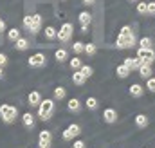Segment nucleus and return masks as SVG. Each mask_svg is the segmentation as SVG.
Returning a JSON list of instances; mask_svg holds the SVG:
<instances>
[{
    "instance_id": "nucleus-29",
    "label": "nucleus",
    "mask_w": 155,
    "mask_h": 148,
    "mask_svg": "<svg viewBox=\"0 0 155 148\" xmlns=\"http://www.w3.org/2000/svg\"><path fill=\"white\" fill-rule=\"evenodd\" d=\"M139 45H141V47H144V49H150V47H152V38H148V36L141 38Z\"/></svg>"
},
{
    "instance_id": "nucleus-26",
    "label": "nucleus",
    "mask_w": 155,
    "mask_h": 148,
    "mask_svg": "<svg viewBox=\"0 0 155 148\" xmlns=\"http://www.w3.org/2000/svg\"><path fill=\"white\" fill-rule=\"evenodd\" d=\"M79 71H81V74H83L85 78H90V76H92V72H94L90 65H81V67H79Z\"/></svg>"
},
{
    "instance_id": "nucleus-9",
    "label": "nucleus",
    "mask_w": 155,
    "mask_h": 148,
    "mask_svg": "<svg viewBox=\"0 0 155 148\" xmlns=\"http://www.w3.org/2000/svg\"><path fill=\"white\" fill-rule=\"evenodd\" d=\"M137 71H139V74H141V78H144V79H148V78L152 76V67H150V63H146V62H143L141 67H139Z\"/></svg>"
},
{
    "instance_id": "nucleus-41",
    "label": "nucleus",
    "mask_w": 155,
    "mask_h": 148,
    "mask_svg": "<svg viewBox=\"0 0 155 148\" xmlns=\"http://www.w3.org/2000/svg\"><path fill=\"white\" fill-rule=\"evenodd\" d=\"M4 29H5V22L0 18V31H4Z\"/></svg>"
},
{
    "instance_id": "nucleus-4",
    "label": "nucleus",
    "mask_w": 155,
    "mask_h": 148,
    "mask_svg": "<svg viewBox=\"0 0 155 148\" xmlns=\"http://www.w3.org/2000/svg\"><path fill=\"white\" fill-rule=\"evenodd\" d=\"M134 45H135V35L134 33L130 36H117V42H116L117 49H130Z\"/></svg>"
},
{
    "instance_id": "nucleus-24",
    "label": "nucleus",
    "mask_w": 155,
    "mask_h": 148,
    "mask_svg": "<svg viewBox=\"0 0 155 148\" xmlns=\"http://www.w3.org/2000/svg\"><path fill=\"white\" fill-rule=\"evenodd\" d=\"M7 38L11 40V42H16L18 38H20V29H9V33H7Z\"/></svg>"
},
{
    "instance_id": "nucleus-22",
    "label": "nucleus",
    "mask_w": 155,
    "mask_h": 148,
    "mask_svg": "<svg viewBox=\"0 0 155 148\" xmlns=\"http://www.w3.org/2000/svg\"><path fill=\"white\" fill-rule=\"evenodd\" d=\"M96 51H97V47H96L94 43H85V47H83V52L88 54V56H94Z\"/></svg>"
},
{
    "instance_id": "nucleus-28",
    "label": "nucleus",
    "mask_w": 155,
    "mask_h": 148,
    "mask_svg": "<svg viewBox=\"0 0 155 148\" xmlns=\"http://www.w3.org/2000/svg\"><path fill=\"white\" fill-rule=\"evenodd\" d=\"M81 65H83V63H81V60H79L78 56H74V58L71 60V69H72V71H78Z\"/></svg>"
},
{
    "instance_id": "nucleus-16",
    "label": "nucleus",
    "mask_w": 155,
    "mask_h": 148,
    "mask_svg": "<svg viewBox=\"0 0 155 148\" xmlns=\"http://www.w3.org/2000/svg\"><path fill=\"white\" fill-rule=\"evenodd\" d=\"M79 22H81V25H88L92 22V15L88 11H81L79 13Z\"/></svg>"
},
{
    "instance_id": "nucleus-8",
    "label": "nucleus",
    "mask_w": 155,
    "mask_h": 148,
    "mask_svg": "<svg viewBox=\"0 0 155 148\" xmlns=\"http://www.w3.org/2000/svg\"><path fill=\"white\" fill-rule=\"evenodd\" d=\"M141 63H143V60H139L137 56H135V58H124V62H123V65H126L130 71L139 69V67H141Z\"/></svg>"
},
{
    "instance_id": "nucleus-23",
    "label": "nucleus",
    "mask_w": 155,
    "mask_h": 148,
    "mask_svg": "<svg viewBox=\"0 0 155 148\" xmlns=\"http://www.w3.org/2000/svg\"><path fill=\"white\" fill-rule=\"evenodd\" d=\"M85 105H87V109H88V110H96V109L99 107V103H97V99H96V98H87Z\"/></svg>"
},
{
    "instance_id": "nucleus-31",
    "label": "nucleus",
    "mask_w": 155,
    "mask_h": 148,
    "mask_svg": "<svg viewBox=\"0 0 155 148\" xmlns=\"http://www.w3.org/2000/svg\"><path fill=\"white\" fill-rule=\"evenodd\" d=\"M137 13H139V15H146V13H148L146 2H139V4H137Z\"/></svg>"
},
{
    "instance_id": "nucleus-25",
    "label": "nucleus",
    "mask_w": 155,
    "mask_h": 148,
    "mask_svg": "<svg viewBox=\"0 0 155 148\" xmlns=\"http://www.w3.org/2000/svg\"><path fill=\"white\" fill-rule=\"evenodd\" d=\"M58 35V31L52 27V25H49V27H45V38H49V40H52V38H56Z\"/></svg>"
},
{
    "instance_id": "nucleus-42",
    "label": "nucleus",
    "mask_w": 155,
    "mask_h": 148,
    "mask_svg": "<svg viewBox=\"0 0 155 148\" xmlns=\"http://www.w3.org/2000/svg\"><path fill=\"white\" fill-rule=\"evenodd\" d=\"M88 31V25H81V33H87Z\"/></svg>"
},
{
    "instance_id": "nucleus-30",
    "label": "nucleus",
    "mask_w": 155,
    "mask_h": 148,
    "mask_svg": "<svg viewBox=\"0 0 155 148\" xmlns=\"http://www.w3.org/2000/svg\"><path fill=\"white\" fill-rule=\"evenodd\" d=\"M40 139H41V141H51V139H52V134H51L49 130H41V132H40Z\"/></svg>"
},
{
    "instance_id": "nucleus-5",
    "label": "nucleus",
    "mask_w": 155,
    "mask_h": 148,
    "mask_svg": "<svg viewBox=\"0 0 155 148\" xmlns=\"http://www.w3.org/2000/svg\"><path fill=\"white\" fill-rule=\"evenodd\" d=\"M137 58L139 60H143V62H146V63H152L155 60V51L150 47V49H144V47H139L137 49Z\"/></svg>"
},
{
    "instance_id": "nucleus-2",
    "label": "nucleus",
    "mask_w": 155,
    "mask_h": 148,
    "mask_svg": "<svg viewBox=\"0 0 155 148\" xmlns=\"http://www.w3.org/2000/svg\"><path fill=\"white\" fill-rule=\"evenodd\" d=\"M0 116H2V119H4L5 123H13L15 117L18 116V110H16L15 107H11V105H2V107H0Z\"/></svg>"
},
{
    "instance_id": "nucleus-39",
    "label": "nucleus",
    "mask_w": 155,
    "mask_h": 148,
    "mask_svg": "<svg viewBox=\"0 0 155 148\" xmlns=\"http://www.w3.org/2000/svg\"><path fill=\"white\" fill-rule=\"evenodd\" d=\"M72 148H87V146H85V141H76Z\"/></svg>"
},
{
    "instance_id": "nucleus-32",
    "label": "nucleus",
    "mask_w": 155,
    "mask_h": 148,
    "mask_svg": "<svg viewBox=\"0 0 155 148\" xmlns=\"http://www.w3.org/2000/svg\"><path fill=\"white\" fill-rule=\"evenodd\" d=\"M134 31L130 29V25H124V27H121V31H119V36H130Z\"/></svg>"
},
{
    "instance_id": "nucleus-37",
    "label": "nucleus",
    "mask_w": 155,
    "mask_h": 148,
    "mask_svg": "<svg viewBox=\"0 0 155 148\" xmlns=\"http://www.w3.org/2000/svg\"><path fill=\"white\" fill-rule=\"evenodd\" d=\"M38 146L40 148H49V146H51V141H41V139H40V141H38Z\"/></svg>"
},
{
    "instance_id": "nucleus-20",
    "label": "nucleus",
    "mask_w": 155,
    "mask_h": 148,
    "mask_svg": "<svg viewBox=\"0 0 155 148\" xmlns=\"http://www.w3.org/2000/svg\"><path fill=\"white\" fill-rule=\"evenodd\" d=\"M15 43H16V49H18V51H25V49L29 47V40H27V38H18Z\"/></svg>"
},
{
    "instance_id": "nucleus-40",
    "label": "nucleus",
    "mask_w": 155,
    "mask_h": 148,
    "mask_svg": "<svg viewBox=\"0 0 155 148\" xmlns=\"http://www.w3.org/2000/svg\"><path fill=\"white\" fill-rule=\"evenodd\" d=\"M94 2H96V0H83L85 5H94Z\"/></svg>"
},
{
    "instance_id": "nucleus-35",
    "label": "nucleus",
    "mask_w": 155,
    "mask_h": 148,
    "mask_svg": "<svg viewBox=\"0 0 155 148\" xmlns=\"http://www.w3.org/2000/svg\"><path fill=\"white\" fill-rule=\"evenodd\" d=\"M146 89L152 90V92H155V79L153 78H148V81H146Z\"/></svg>"
},
{
    "instance_id": "nucleus-12",
    "label": "nucleus",
    "mask_w": 155,
    "mask_h": 148,
    "mask_svg": "<svg viewBox=\"0 0 155 148\" xmlns=\"http://www.w3.org/2000/svg\"><path fill=\"white\" fill-rule=\"evenodd\" d=\"M40 27H41V16H40V15H33V24H31V29H29V31H31L33 35H36L40 31Z\"/></svg>"
},
{
    "instance_id": "nucleus-13",
    "label": "nucleus",
    "mask_w": 155,
    "mask_h": 148,
    "mask_svg": "<svg viewBox=\"0 0 155 148\" xmlns=\"http://www.w3.org/2000/svg\"><path fill=\"white\" fill-rule=\"evenodd\" d=\"M22 123H24L27 128H33V126H35V116H33L31 112H25V114L22 116Z\"/></svg>"
},
{
    "instance_id": "nucleus-27",
    "label": "nucleus",
    "mask_w": 155,
    "mask_h": 148,
    "mask_svg": "<svg viewBox=\"0 0 155 148\" xmlns=\"http://www.w3.org/2000/svg\"><path fill=\"white\" fill-rule=\"evenodd\" d=\"M54 98L56 99H63L65 98V89L63 87H56L54 89Z\"/></svg>"
},
{
    "instance_id": "nucleus-11",
    "label": "nucleus",
    "mask_w": 155,
    "mask_h": 148,
    "mask_svg": "<svg viewBox=\"0 0 155 148\" xmlns=\"http://www.w3.org/2000/svg\"><path fill=\"white\" fill-rule=\"evenodd\" d=\"M144 94V89H143V85H139V83H134V85H130V96H134V98H141Z\"/></svg>"
},
{
    "instance_id": "nucleus-6",
    "label": "nucleus",
    "mask_w": 155,
    "mask_h": 148,
    "mask_svg": "<svg viewBox=\"0 0 155 148\" xmlns=\"http://www.w3.org/2000/svg\"><path fill=\"white\" fill-rule=\"evenodd\" d=\"M79 134H81L79 125H74V123H72V125H69V128L63 132V136H61V137H63L65 141H71V139H74V137H76V136H79Z\"/></svg>"
},
{
    "instance_id": "nucleus-36",
    "label": "nucleus",
    "mask_w": 155,
    "mask_h": 148,
    "mask_svg": "<svg viewBox=\"0 0 155 148\" xmlns=\"http://www.w3.org/2000/svg\"><path fill=\"white\" fill-rule=\"evenodd\" d=\"M146 9H148V13H150V15H155V2L146 4Z\"/></svg>"
},
{
    "instance_id": "nucleus-1",
    "label": "nucleus",
    "mask_w": 155,
    "mask_h": 148,
    "mask_svg": "<svg viewBox=\"0 0 155 148\" xmlns=\"http://www.w3.org/2000/svg\"><path fill=\"white\" fill-rule=\"evenodd\" d=\"M52 112H54V101H52V99H41V101H40V105H38V117L41 119V121L51 119Z\"/></svg>"
},
{
    "instance_id": "nucleus-33",
    "label": "nucleus",
    "mask_w": 155,
    "mask_h": 148,
    "mask_svg": "<svg viewBox=\"0 0 155 148\" xmlns=\"http://www.w3.org/2000/svg\"><path fill=\"white\" fill-rule=\"evenodd\" d=\"M83 47H85V43H83V42H74L72 51H74V52H83Z\"/></svg>"
},
{
    "instance_id": "nucleus-38",
    "label": "nucleus",
    "mask_w": 155,
    "mask_h": 148,
    "mask_svg": "<svg viewBox=\"0 0 155 148\" xmlns=\"http://www.w3.org/2000/svg\"><path fill=\"white\" fill-rule=\"evenodd\" d=\"M5 63H7V56H5V54H2V52H0V67H4V65H5Z\"/></svg>"
},
{
    "instance_id": "nucleus-17",
    "label": "nucleus",
    "mask_w": 155,
    "mask_h": 148,
    "mask_svg": "<svg viewBox=\"0 0 155 148\" xmlns=\"http://www.w3.org/2000/svg\"><path fill=\"white\" fill-rule=\"evenodd\" d=\"M130 72H132V71H130V69H128L126 65H123V63L116 67V74L119 76V78H126V76H128Z\"/></svg>"
},
{
    "instance_id": "nucleus-3",
    "label": "nucleus",
    "mask_w": 155,
    "mask_h": 148,
    "mask_svg": "<svg viewBox=\"0 0 155 148\" xmlns=\"http://www.w3.org/2000/svg\"><path fill=\"white\" fill-rule=\"evenodd\" d=\"M72 31H74V27H72V24H63L61 27H60V31H58V35H56V38L61 42V43H67L69 40H71V36H72Z\"/></svg>"
},
{
    "instance_id": "nucleus-18",
    "label": "nucleus",
    "mask_w": 155,
    "mask_h": 148,
    "mask_svg": "<svg viewBox=\"0 0 155 148\" xmlns=\"http://www.w3.org/2000/svg\"><path fill=\"white\" fill-rule=\"evenodd\" d=\"M85 79H87V78L81 74V71H79V69H78V71H74V74H72V81H74V85H83V83H85Z\"/></svg>"
},
{
    "instance_id": "nucleus-44",
    "label": "nucleus",
    "mask_w": 155,
    "mask_h": 148,
    "mask_svg": "<svg viewBox=\"0 0 155 148\" xmlns=\"http://www.w3.org/2000/svg\"><path fill=\"white\" fill-rule=\"evenodd\" d=\"M130 2H137V0H130Z\"/></svg>"
},
{
    "instance_id": "nucleus-14",
    "label": "nucleus",
    "mask_w": 155,
    "mask_h": 148,
    "mask_svg": "<svg viewBox=\"0 0 155 148\" xmlns=\"http://www.w3.org/2000/svg\"><path fill=\"white\" fill-rule=\"evenodd\" d=\"M27 101H29V105H31V107H38L40 101H41L40 92H31V94H29V98H27Z\"/></svg>"
},
{
    "instance_id": "nucleus-21",
    "label": "nucleus",
    "mask_w": 155,
    "mask_h": 148,
    "mask_svg": "<svg viewBox=\"0 0 155 148\" xmlns=\"http://www.w3.org/2000/svg\"><path fill=\"white\" fill-rule=\"evenodd\" d=\"M67 107H69V110H71V112H78V110H79V107H81V103L78 101L76 98H72V99H69Z\"/></svg>"
},
{
    "instance_id": "nucleus-34",
    "label": "nucleus",
    "mask_w": 155,
    "mask_h": 148,
    "mask_svg": "<svg viewBox=\"0 0 155 148\" xmlns=\"http://www.w3.org/2000/svg\"><path fill=\"white\" fill-rule=\"evenodd\" d=\"M31 24H33V16H24V27L25 29H31Z\"/></svg>"
},
{
    "instance_id": "nucleus-7",
    "label": "nucleus",
    "mask_w": 155,
    "mask_h": 148,
    "mask_svg": "<svg viewBox=\"0 0 155 148\" xmlns=\"http://www.w3.org/2000/svg\"><path fill=\"white\" fill-rule=\"evenodd\" d=\"M29 65L31 67H45V54L36 52L35 56H31L29 58Z\"/></svg>"
},
{
    "instance_id": "nucleus-45",
    "label": "nucleus",
    "mask_w": 155,
    "mask_h": 148,
    "mask_svg": "<svg viewBox=\"0 0 155 148\" xmlns=\"http://www.w3.org/2000/svg\"><path fill=\"white\" fill-rule=\"evenodd\" d=\"M153 79H155V78H153Z\"/></svg>"
},
{
    "instance_id": "nucleus-10",
    "label": "nucleus",
    "mask_w": 155,
    "mask_h": 148,
    "mask_svg": "<svg viewBox=\"0 0 155 148\" xmlns=\"http://www.w3.org/2000/svg\"><path fill=\"white\" fill-rule=\"evenodd\" d=\"M103 119L107 121V123H116L117 121V112L114 109H107V110L103 112Z\"/></svg>"
},
{
    "instance_id": "nucleus-43",
    "label": "nucleus",
    "mask_w": 155,
    "mask_h": 148,
    "mask_svg": "<svg viewBox=\"0 0 155 148\" xmlns=\"http://www.w3.org/2000/svg\"><path fill=\"white\" fill-rule=\"evenodd\" d=\"M2 78H4V69L0 67V79H2Z\"/></svg>"
},
{
    "instance_id": "nucleus-15",
    "label": "nucleus",
    "mask_w": 155,
    "mask_h": 148,
    "mask_svg": "<svg viewBox=\"0 0 155 148\" xmlns=\"http://www.w3.org/2000/svg\"><path fill=\"white\" fill-rule=\"evenodd\" d=\"M135 125H137L139 128H146V126H148V117H146L144 114H137V116H135Z\"/></svg>"
},
{
    "instance_id": "nucleus-19",
    "label": "nucleus",
    "mask_w": 155,
    "mask_h": 148,
    "mask_svg": "<svg viewBox=\"0 0 155 148\" xmlns=\"http://www.w3.org/2000/svg\"><path fill=\"white\" fill-rule=\"evenodd\" d=\"M54 58H56V60H58V62L61 63V62H65V60L69 58V52H67L65 49H58V51L54 52Z\"/></svg>"
}]
</instances>
